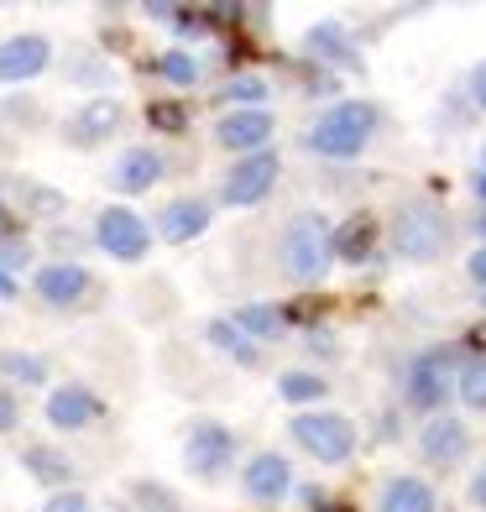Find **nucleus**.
<instances>
[{"label":"nucleus","mask_w":486,"mask_h":512,"mask_svg":"<svg viewBox=\"0 0 486 512\" xmlns=\"http://www.w3.org/2000/svg\"><path fill=\"white\" fill-rule=\"evenodd\" d=\"M382 126V110L372 100H335L330 110L319 115L309 126L304 147L324 162H356L366 147H372V136Z\"/></svg>","instance_id":"1"},{"label":"nucleus","mask_w":486,"mask_h":512,"mask_svg":"<svg viewBox=\"0 0 486 512\" xmlns=\"http://www.w3.org/2000/svg\"><path fill=\"white\" fill-rule=\"evenodd\" d=\"M330 230L335 225L324 220L319 209H298V215H288L283 236H277V262H283V272L293 277V283L319 288L324 277H330V267H335Z\"/></svg>","instance_id":"2"},{"label":"nucleus","mask_w":486,"mask_h":512,"mask_svg":"<svg viewBox=\"0 0 486 512\" xmlns=\"http://www.w3.org/2000/svg\"><path fill=\"white\" fill-rule=\"evenodd\" d=\"M288 439L314 465H345L361 445V429H356V418H345L335 408H304L288 418Z\"/></svg>","instance_id":"3"},{"label":"nucleus","mask_w":486,"mask_h":512,"mask_svg":"<svg viewBox=\"0 0 486 512\" xmlns=\"http://www.w3.org/2000/svg\"><path fill=\"white\" fill-rule=\"evenodd\" d=\"M450 246V220L445 209L429 204V199H408L398 204V215H392V251L403 256V262H439Z\"/></svg>","instance_id":"4"},{"label":"nucleus","mask_w":486,"mask_h":512,"mask_svg":"<svg viewBox=\"0 0 486 512\" xmlns=\"http://www.w3.org/2000/svg\"><path fill=\"white\" fill-rule=\"evenodd\" d=\"M455 351H445V345H429V351H419L408 361V371H403V408L408 413H424V418H434V413H445V403L455 398Z\"/></svg>","instance_id":"5"},{"label":"nucleus","mask_w":486,"mask_h":512,"mask_svg":"<svg viewBox=\"0 0 486 512\" xmlns=\"http://www.w3.org/2000/svg\"><path fill=\"white\" fill-rule=\"evenodd\" d=\"M277 178H283V157H277L272 147L251 152V157H236V162H230V173H225V183H220V199L230 209H257L277 189Z\"/></svg>","instance_id":"6"},{"label":"nucleus","mask_w":486,"mask_h":512,"mask_svg":"<svg viewBox=\"0 0 486 512\" xmlns=\"http://www.w3.org/2000/svg\"><path fill=\"white\" fill-rule=\"evenodd\" d=\"M183 465L199 481H220L236 465V429H225L220 418H199L189 439H183Z\"/></svg>","instance_id":"7"},{"label":"nucleus","mask_w":486,"mask_h":512,"mask_svg":"<svg viewBox=\"0 0 486 512\" xmlns=\"http://www.w3.org/2000/svg\"><path fill=\"white\" fill-rule=\"evenodd\" d=\"M95 246L105 256H115V262H142L152 251V225L126 204H105L95 215Z\"/></svg>","instance_id":"8"},{"label":"nucleus","mask_w":486,"mask_h":512,"mask_svg":"<svg viewBox=\"0 0 486 512\" xmlns=\"http://www.w3.org/2000/svg\"><path fill=\"white\" fill-rule=\"evenodd\" d=\"M121 126H126V105L110 100V95H95V100H84V105L63 121V142L79 147V152H89V147H105Z\"/></svg>","instance_id":"9"},{"label":"nucleus","mask_w":486,"mask_h":512,"mask_svg":"<svg viewBox=\"0 0 486 512\" xmlns=\"http://www.w3.org/2000/svg\"><path fill=\"white\" fill-rule=\"evenodd\" d=\"M272 110H225L220 121H215V142L225 152H236V157H251V152H267L272 147Z\"/></svg>","instance_id":"10"},{"label":"nucleus","mask_w":486,"mask_h":512,"mask_svg":"<svg viewBox=\"0 0 486 512\" xmlns=\"http://www.w3.org/2000/svg\"><path fill=\"white\" fill-rule=\"evenodd\" d=\"M293 465H288V455H277V450H257L246 460V471H241V492L251 497V502H283V497H293Z\"/></svg>","instance_id":"11"},{"label":"nucleus","mask_w":486,"mask_h":512,"mask_svg":"<svg viewBox=\"0 0 486 512\" xmlns=\"http://www.w3.org/2000/svg\"><path fill=\"white\" fill-rule=\"evenodd\" d=\"M53 63V42L42 32H16L0 42V84H27Z\"/></svg>","instance_id":"12"},{"label":"nucleus","mask_w":486,"mask_h":512,"mask_svg":"<svg viewBox=\"0 0 486 512\" xmlns=\"http://www.w3.org/2000/svg\"><path fill=\"white\" fill-rule=\"evenodd\" d=\"M471 450V429L460 424L455 413H434L424 418V429H419V455L429 465H460Z\"/></svg>","instance_id":"13"},{"label":"nucleus","mask_w":486,"mask_h":512,"mask_svg":"<svg viewBox=\"0 0 486 512\" xmlns=\"http://www.w3.org/2000/svg\"><path fill=\"white\" fill-rule=\"evenodd\" d=\"M304 63H335V68H345V74H361V48H356V37L340 27V21H319V27H309L304 32Z\"/></svg>","instance_id":"14"},{"label":"nucleus","mask_w":486,"mask_h":512,"mask_svg":"<svg viewBox=\"0 0 486 512\" xmlns=\"http://www.w3.org/2000/svg\"><path fill=\"white\" fill-rule=\"evenodd\" d=\"M42 413H48L53 429H84L105 413V398H95V387H84V382H63V387L48 392Z\"/></svg>","instance_id":"15"},{"label":"nucleus","mask_w":486,"mask_h":512,"mask_svg":"<svg viewBox=\"0 0 486 512\" xmlns=\"http://www.w3.org/2000/svg\"><path fill=\"white\" fill-rule=\"evenodd\" d=\"M210 220H215V204H210V199L183 194V199H173V204L157 215V230H162V241L189 246V241H199L204 230H210Z\"/></svg>","instance_id":"16"},{"label":"nucleus","mask_w":486,"mask_h":512,"mask_svg":"<svg viewBox=\"0 0 486 512\" xmlns=\"http://www.w3.org/2000/svg\"><path fill=\"white\" fill-rule=\"evenodd\" d=\"M32 288L42 304H53V309H74L79 298L89 293V272L79 262H48V267H37L32 272Z\"/></svg>","instance_id":"17"},{"label":"nucleus","mask_w":486,"mask_h":512,"mask_svg":"<svg viewBox=\"0 0 486 512\" xmlns=\"http://www.w3.org/2000/svg\"><path fill=\"white\" fill-rule=\"evenodd\" d=\"M377 236H382L377 215H366V209H356V215H345V220H340V225L330 230L335 262H345V267H361V262H372V251H377Z\"/></svg>","instance_id":"18"},{"label":"nucleus","mask_w":486,"mask_h":512,"mask_svg":"<svg viewBox=\"0 0 486 512\" xmlns=\"http://www.w3.org/2000/svg\"><path fill=\"white\" fill-rule=\"evenodd\" d=\"M162 173H168V162H162L157 147H131L121 162H115V189L121 194H147L162 183Z\"/></svg>","instance_id":"19"},{"label":"nucleus","mask_w":486,"mask_h":512,"mask_svg":"<svg viewBox=\"0 0 486 512\" xmlns=\"http://www.w3.org/2000/svg\"><path fill=\"white\" fill-rule=\"evenodd\" d=\"M377 512H439V497L424 476H387L377 492Z\"/></svg>","instance_id":"20"},{"label":"nucleus","mask_w":486,"mask_h":512,"mask_svg":"<svg viewBox=\"0 0 486 512\" xmlns=\"http://www.w3.org/2000/svg\"><path fill=\"white\" fill-rule=\"evenodd\" d=\"M21 465H27V476L42 481L48 492H68V481L79 476L74 460H68L63 450H53V445H27V450H21Z\"/></svg>","instance_id":"21"},{"label":"nucleus","mask_w":486,"mask_h":512,"mask_svg":"<svg viewBox=\"0 0 486 512\" xmlns=\"http://www.w3.org/2000/svg\"><path fill=\"white\" fill-rule=\"evenodd\" d=\"M204 340H210L220 356H230L236 366H246V371H251V366H262V345H257V340H246L230 319H210V324H204Z\"/></svg>","instance_id":"22"},{"label":"nucleus","mask_w":486,"mask_h":512,"mask_svg":"<svg viewBox=\"0 0 486 512\" xmlns=\"http://www.w3.org/2000/svg\"><path fill=\"white\" fill-rule=\"evenodd\" d=\"M277 398H283L288 408H324V398H330V382L319 377V371H283L277 377Z\"/></svg>","instance_id":"23"},{"label":"nucleus","mask_w":486,"mask_h":512,"mask_svg":"<svg viewBox=\"0 0 486 512\" xmlns=\"http://www.w3.org/2000/svg\"><path fill=\"white\" fill-rule=\"evenodd\" d=\"M230 324H236V330L246 335V340H277V335H283L288 330V324H283V314H277V304H241L236 314H225Z\"/></svg>","instance_id":"24"},{"label":"nucleus","mask_w":486,"mask_h":512,"mask_svg":"<svg viewBox=\"0 0 486 512\" xmlns=\"http://www.w3.org/2000/svg\"><path fill=\"white\" fill-rule=\"evenodd\" d=\"M455 398L471 413H486V356H466L455 371Z\"/></svg>","instance_id":"25"},{"label":"nucleus","mask_w":486,"mask_h":512,"mask_svg":"<svg viewBox=\"0 0 486 512\" xmlns=\"http://www.w3.org/2000/svg\"><path fill=\"white\" fill-rule=\"evenodd\" d=\"M147 68H152V74H162L168 84H178V89H194V84H199V74H204V63H199L194 53H183V48H173V53H157Z\"/></svg>","instance_id":"26"},{"label":"nucleus","mask_w":486,"mask_h":512,"mask_svg":"<svg viewBox=\"0 0 486 512\" xmlns=\"http://www.w3.org/2000/svg\"><path fill=\"white\" fill-rule=\"evenodd\" d=\"M272 100V84L262 74H236L220 89V105H236V110H262Z\"/></svg>","instance_id":"27"},{"label":"nucleus","mask_w":486,"mask_h":512,"mask_svg":"<svg viewBox=\"0 0 486 512\" xmlns=\"http://www.w3.org/2000/svg\"><path fill=\"white\" fill-rule=\"evenodd\" d=\"M0 377H11L21 387H42L48 382V361L32 351H0Z\"/></svg>","instance_id":"28"},{"label":"nucleus","mask_w":486,"mask_h":512,"mask_svg":"<svg viewBox=\"0 0 486 512\" xmlns=\"http://www.w3.org/2000/svg\"><path fill=\"white\" fill-rule=\"evenodd\" d=\"M277 314H283V324H298V330H319L324 314H330V298L304 293V298H293V304H277Z\"/></svg>","instance_id":"29"},{"label":"nucleus","mask_w":486,"mask_h":512,"mask_svg":"<svg viewBox=\"0 0 486 512\" xmlns=\"http://www.w3.org/2000/svg\"><path fill=\"white\" fill-rule=\"evenodd\" d=\"M131 512H183V502L162 481H131Z\"/></svg>","instance_id":"30"},{"label":"nucleus","mask_w":486,"mask_h":512,"mask_svg":"<svg viewBox=\"0 0 486 512\" xmlns=\"http://www.w3.org/2000/svg\"><path fill=\"white\" fill-rule=\"evenodd\" d=\"M147 126L162 131V136H183V131H189V105H178V100H152V105H147Z\"/></svg>","instance_id":"31"},{"label":"nucleus","mask_w":486,"mask_h":512,"mask_svg":"<svg viewBox=\"0 0 486 512\" xmlns=\"http://www.w3.org/2000/svg\"><path fill=\"white\" fill-rule=\"evenodd\" d=\"M42 512H95V507H89V497L79 492V486H68V492H48Z\"/></svg>","instance_id":"32"},{"label":"nucleus","mask_w":486,"mask_h":512,"mask_svg":"<svg viewBox=\"0 0 486 512\" xmlns=\"http://www.w3.org/2000/svg\"><path fill=\"white\" fill-rule=\"evenodd\" d=\"M27 262H32V246L21 241V236L0 241V272H11V277H16V267H27Z\"/></svg>","instance_id":"33"},{"label":"nucleus","mask_w":486,"mask_h":512,"mask_svg":"<svg viewBox=\"0 0 486 512\" xmlns=\"http://www.w3.org/2000/svg\"><path fill=\"white\" fill-rule=\"evenodd\" d=\"M21 199H27L32 209H42V215H58V209H63V194L42 189V183H27V189H21Z\"/></svg>","instance_id":"34"},{"label":"nucleus","mask_w":486,"mask_h":512,"mask_svg":"<svg viewBox=\"0 0 486 512\" xmlns=\"http://www.w3.org/2000/svg\"><path fill=\"white\" fill-rule=\"evenodd\" d=\"M298 68H304V89H309V95H335V74H330V68H314V63H298Z\"/></svg>","instance_id":"35"},{"label":"nucleus","mask_w":486,"mask_h":512,"mask_svg":"<svg viewBox=\"0 0 486 512\" xmlns=\"http://www.w3.org/2000/svg\"><path fill=\"white\" fill-rule=\"evenodd\" d=\"M16 424H21V403H16L11 387H0V434H11Z\"/></svg>","instance_id":"36"},{"label":"nucleus","mask_w":486,"mask_h":512,"mask_svg":"<svg viewBox=\"0 0 486 512\" xmlns=\"http://www.w3.org/2000/svg\"><path fill=\"white\" fill-rule=\"evenodd\" d=\"M309 351H314V356H324V361H335V351H340V345H335V335L319 324V330H309Z\"/></svg>","instance_id":"37"},{"label":"nucleus","mask_w":486,"mask_h":512,"mask_svg":"<svg viewBox=\"0 0 486 512\" xmlns=\"http://www.w3.org/2000/svg\"><path fill=\"white\" fill-rule=\"evenodd\" d=\"M466 277H471V283L486 293V246H476V251L466 256Z\"/></svg>","instance_id":"38"},{"label":"nucleus","mask_w":486,"mask_h":512,"mask_svg":"<svg viewBox=\"0 0 486 512\" xmlns=\"http://www.w3.org/2000/svg\"><path fill=\"white\" fill-rule=\"evenodd\" d=\"M471 105H476V110H486V58L471 68Z\"/></svg>","instance_id":"39"},{"label":"nucleus","mask_w":486,"mask_h":512,"mask_svg":"<svg viewBox=\"0 0 486 512\" xmlns=\"http://www.w3.org/2000/svg\"><path fill=\"white\" fill-rule=\"evenodd\" d=\"M466 502H471V507H481V512H486V465H481V471H476V476H471V481H466Z\"/></svg>","instance_id":"40"},{"label":"nucleus","mask_w":486,"mask_h":512,"mask_svg":"<svg viewBox=\"0 0 486 512\" xmlns=\"http://www.w3.org/2000/svg\"><path fill=\"white\" fill-rule=\"evenodd\" d=\"M466 351L471 356H486V319H476L471 330H466Z\"/></svg>","instance_id":"41"},{"label":"nucleus","mask_w":486,"mask_h":512,"mask_svg":"<svg viewBox=\"0 0 486 512\" xmlns=\"http://www.w3.org/2000/svg\"><path fill=\"white\" fill-rule=\"evenodd\" d=\"M293 492L304 497V507H309V512H314V507H324V502H330V492H324V486H293Z\"/></svg>","instance_id":"42"},{"label":"nucleus","mask_w":486,"mask_h":512,"mask_svg":"<svg viewBox=\"0 0 486 512\" xmlns=\"http://www.w3.org/2000/svg\"><path fill=\"white\" fill-rule=\"evenodd\" d=\"M16 236V215H11V204L0 199V241H11Z\"/></svg>","instance_id":"43"},{"label":"nucleus","mask_w":486,"mask_h":512,"mask_svg":"<svg viewBox=\"0 0 486 512\" xmlns=\"http://www.w3.org/2000/svg\"><path fill=\"white\" fill-rule=\"evenodd\" d=\"M16 293H21V283L11 272H0V304H16Z\"/></svg>","instance_id":"44"},{"label":"nucleus","mask_w":486,"mask_h":512,"mask_svg":"<svg viewBox=\"0 0 486 512\" xmlns=\"http://www.w3.org/2000/svg\"><path fill=\"white\" fill-rule=\"evenodd\" d=\"M314 512H356L351 502H324V507H314Z\"/></svg>","instance_id":"45"},{"label":"nucleus","mask_w":486,"mask_h":512,"mask_svg":"<svg viewBox=\"0 0 486 512\" xmlns=\"http://www.w3.org/2000/svg\"><path fill=\"white\" fill-rule=\"evenodd\" d=\"M471 189H476V199L486 204V173H476V183H471Z\"/></svg>","instance_id":"46"},{"label":"nucleus","mask_w":486,"mask_h":512,"mask_svg":"<svg viewBox=\"0 0 486 512\" xmlns=\"http://www.w3.org/2000/svg\"><path fill=\"white\" fill-rule=\"evenodd\" d=\"M476 236H481V246H486V209H481V215H476Z\"/></svg>","instance_id":"47"},{"label":"nucleus","mask_w":486,"mask_h":512,"mask_svg":"<svg viewBox=\"0 0 486 512\" xmlns=\"http://www.w3.org/2000/svg\"><path fill=\"white\" fill-rule=\"evenodd\" d=\"M481 173H486V147H481Z\"/></svg>","instance_id":"48"},{"label":"nucleus","mask_w":486,"mask_h":512,"mask_svg":"<svg viewBox=\"0 0 486 512\" xmlns=\"http://www.w3.org/2000/svg\"><path fill=\"white\" fill-rule=\"evenodd\" d=\"M481 309H486V293H481Z\"/></svg>","instance_id":"49"},{"label":"nucleus","mask_w":486,"mask_h":512,"mask_svg":"<svg viewBox=\"0 0 486 512\" xmlns=\"http://www.w3.org/2000/svg\"><path fill=\"white\" fill-rule=\"evenodd\" d=\"M115 512H131V507H115Z\"/></svg>","instance_id":"50"}]
</instances>
